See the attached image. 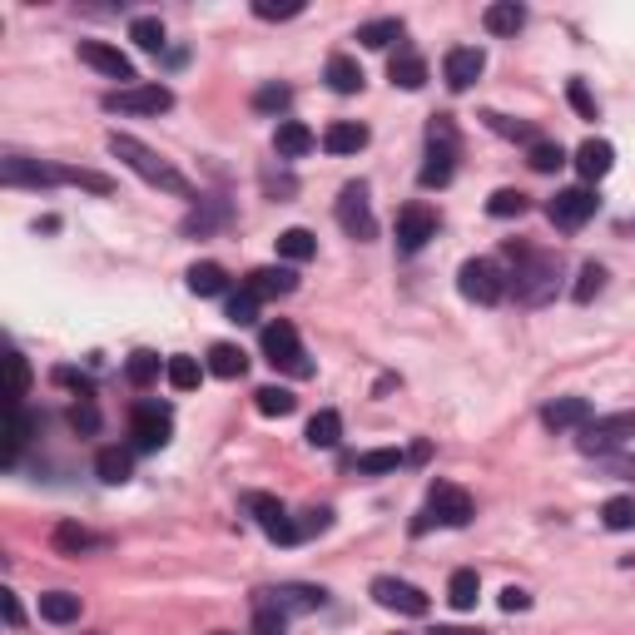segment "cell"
Here are the masks:
<instances>
[{"label":"cell","instance_id":"obj_49","mask_svg":"<svg viewBox=\"0 0 635 635\" xmlns=\"http://www.w3.org/2000/svg\"><path fill=\"white\" fill-rule=\"evenodd\" d=\"M566 95H571V105H576V115H581V120H596V115H601V105H596V95L586 90V80H571V85H566Z\"/></svg>","mask_w":635,"mask_h":635},{"label":"cell","instance_id":"obj_5","mask_svg":"<svg viewBox=\"0 0 635 635\" xmlns=\"http://www.w3.org/2000/svg\"><path fill=\"white\" fill-rule=\"evenodd\" d=\"M631 437H635V407H626V412H606V417H591V422L581 427L576 447H581L586 457H606V452L626 447Z\"/></svg>","mask_w":635,"mask_h":635},{"label":"cell","instance_id":"obj_27","mask_svg":"<svg viewBox=\"0 0 635 635\" xmlns=\"http://www.w3.org/2000/svg\"><path fill=\"white\" fill-rule=\"evenodd\" d=\"M368 144V125H358V120H338V125H328L323 134V149L328 154H358Z\"/></svg>","mask_w":635,"mask_h":635},{"label":"cell","instance_id":"obj_40","mask_svg":"<svg viewBox=\"0 0 635 635\" xmlns=\"http://www.w3.org/2000/svg\"><path fill=\"white\" fill-rule=\"evenodd\" d=\"M125 378L134 382V387H149V382L159 378V353H149V348H139V353H129V363H125Z\"/></svg>","mask_w":635,"mask_h":635},{"label":"cell","instance_id":"obj_6","mask_svg":"<svg viewBox=\"0 0 635 635\" xmlns=\"http://www.w3.org/2000/svg\"><path fill=\"white\" fill-rule=\"evenodd\" d=\"M457 288H462V298H467V303L492 308V303H502V298H507L511 278L492 263V258H467V263L457 268Z\"/></svg>","mask_w":635,"mask_h":635},{"label":"cell","instance_id":"obj_22","mask_svg":"<svg viewBox=\"0 0 635 635\" xmlns=\"http://www.w3.org/2000/svg\"><path fill=\"white\" fill-rule=\"evenodd\" d=\"M313 144H318V139H313V129L298 125V120H278V129H273V149H278L283 159H303Z\"/></svg>","mask_w":635,"mask_h":635},{"label":"cell","instance_id":"obj_45","mask_svg":"<svg viewBox=\"0 0 635 635\" xmlns=\"http://www.w3.org/2000/svg\"><path fill=\"white\" fill-rule=\"evenodd\" d=\"M254 15L258 20H293V15H303V0H254Z\"/></svg>","mask_w":635,"mask_h":635},{"label":"cell","instance_id":"obj_14","mask_svg":"<svg viewBox=\"0 0 635 635\" xmlns=\"http://www.w3.org/2000/svg\"><path fill=\"white\" fill-rule=\"evenodd\" d=\"M373 601L387 611H402V616H427V591H417L412 581H397V576H378L373 581Z\"/></svg>","mask_w":635,"mask_h":635},{"label":"cell","instance_id":"obj_32","mask_svg":"<svg viewBox=\"0 0 635 635\" xmlns=\"http://www.w3.org/2000/svg\"><path fill=\"white\" fill-rule=\"evenodd\" d=\"M80 596H70V591H50V596H40V616L50 621V626H70V621H80Z\"/></svg>","mask_w":635,"mask_h":635},{"label":"cell","instance_id":"obj_48","mask_svg":"<svg viewBox=\"0 0 635 635\" xmlns=\"http://www.w3.org/2000/svg\"><path fill=\"white\" fill-rule=\"evenodd\" d=\"M25 392H30V368H25L20 353H10V407H20Z\"/></svg>","mask_w":635,"mask_h":635},{"label":"cell","instance_id":"obj_12","mask_svg":"<svg viewBox=\"0 0 635 635\" xmlns=\"http://www.w3.org/2000/svg\"><path fill=\"white\" fill-rule=\"evenodd\" d=\"M338 224L353 239H373L378 234V219L368 209V184H343V194H338Z\"/></svg>","mask_w":635,"mask_h":635},{"label":"cell","instance_id":"obj_36","mask_svg":"<svg viewBox=\"0 0 635 635\" xmlns=\"http://www.w3.org/2000/svg\"><path fill=\"white\" fill-rule=\"evenodd\" d=\"M278 254L288 258V263H308V258L318 254V239L308 229H283L278 234Z\"/></svg>","mask_w":635,"mask_h":635},{"label":"cell","instance_id":"obj_29","mask_svg":"<svg viewBox=\"0 0 635 635\" xmlns=\"http://www.w3.org/2000/svg\"><path fill=\"white\" fill-rule=\"evenodd\" d=\"M363 80H368V75H363V65H358L353 55H333V60H328V85H333L338 95H358Z\"/></svg>","mask_w":635,"mask_h":635},{"label":"cell","instance_id":"obj_54","mask_svg":"<svg viewBox=\"0 0 635 635\" xmlns=\"http://www.w3.org/2000/svg\"><path fill=\"white\" fill-rule=\"evenodd\" d=\"M254 635H288V621H283V611H278V606H258Z\"/></svg>","mask_w":635,"mask_h":635},{"label":"cell","instance_id":"obj_37","mask_svg":"<svg viewBox=\"0 0 635 635\" xmlns=\"http://www.w3.org/2000/svg\"><path fill=\"white\" fill-rule=\"evenodd\" d=\"M526 164H531L536 174H556V169L566 164V149H561L556 139H536V144L526 149Z\"/></svg>","mask_w":635,"mask_h":635},{"label":"cell","instance_id":"obj_28","mask_svg":"<svg viewBox=\"0 0 635 635\" xmlns=\"http://www.w3.org/2000/svg\"><path fill=\"white\" fill-rule=\"evenodd\" d=\"M50 541H55V551H60V556H85V551H95V546H100V536H95V531H85L80 521H60Z\"/></svg>","mask_w":635,"mask_h":635},{"label":"cell","instance_id":"obj_24","mask_svg":"<svg viewBox=\"0 0 635 635\" xmlns=\"http://www.w3.org/2000/svg\"><path fill=\"white\" fill-rule=\"evenodd\" d=\"M268 596H273L268 606H278V611H318V606L328 601L323 586H278V591H268Z\"/></svg>","mask_w":635,"mask_h":635},{"label":"cell","instance_id":"obj_15","mask_svg":"<svg viewBox=\"0 0 635 635\" xmlns=\"http://www.w3.org/2000/svg\"><path fill=\"white\" fill-rule=\"evenodd\" d=\"M427 239H437V214L422 209V204H407V209L397 214V249H402V254H422Z\"/></svg>","mask_w":635,"mask_h":635},{"label":"cell","instance_id":"obj_53","mask_svg":"<svg viewBox=\"0 0 635 635\" xmlns=\"http://www.w3.org/2000/svg\"><path fill=\"white\" fill-rule=\"evenodd\" d=\"M229 318H234L239 328H244V323H258V298H254V293H249V288L229 298Z\"/></svg>","mask_w":635,"mask_h":635},{"label":"cell","instance_id":"obj_33","mask_svg":"<svg viewBox=\"0 0 635 635\" xmlns=\"http://www.w3.org/2000/svg\"><path fill=\"white\" fill-rule=\"evenodd\" d=\"M338 437H343V417L333 407L308 417V447H338Z\"/></svg>","mask_w":635,"mask_h":635},{"label":"cell","instance_id":"obj_47","mask_svg":"<svg viewBox=\"0 0 635 635\" xmlns=\"http://www.w3.org/2000/svg\"><path fill=\"white\" fill-rule=\"evenodd\" d=\"M288 100H293V90H288V85H263V90L254 95V110L278 115V110H288Z\"/></svg>","mask_w":635,"mask_h":635},{"label":"cell","instance_id":"obj_34","mask_svg":"<svg viewBox=\"0 0 635 635\" xmlns=\"http://www.w3.org/2000/svg\"><path fill=\"white\" fill-rule=\"evenodd\" d=\"M477 596H482V576H477V571H452V581H447V601H452L457 611H472Z\"/></svg>","mask_w":635,"mask_h":635},{"label":"cell","instance_id":"obj_3","mask_svg":"<svg viewBox=\"0 0 635 635\" xmlns=\"http://www.w3.org/2000/svg\"><path fill=\"white\" fill-rule=\"evenodd\" d=\"M452 169H457V129H452V115H437L427 125V164H422V189H442L452 184Z\"/></svg>","mask_w":635,"mask_h":635},{"label":"cell","instance_id":"obj_38","mask_svg":"<svg viewBox=\"0 0 635 635\" xmlns=\"http://www.w3.org/2000/svg\"><path fill=\"white\" fill-rule=\"evenodd\" d=\"M254 407L263 417H288L293 407H298V397L288 392V387H258L254 392Z\"/></svg>","mask_w":635,"mask_h":635},{"label":"cell","instance_id":"obj_11","mask_svg":"<svg viewBox=\"0 0 635 635\" xmlns=\"http://www.w3.org/2000/svg\"><path fill=\"white\" fill-rule=\"evenodd\" d=\"M596 204H601V199H596V194H591L586 184H576V189H561V194H556V199L546 204V219H551L556 229L576 234V229H581V224H586V219L596 214Z\"/></svg>","mask_w":635,"mask_h":635},{"label":"cell","instance_id":"obj_58","mask_svg":"<svg viewBox=\"0 0 635 635\" xmlns=\"http://www.w3.org/2000/svg\"><path fill=\"white\" fill-rule=\"evenodd\" d=\"M0 601H5V621L20 626V601H15V591H0Z\"/></svg>","mask_w":635,"mask_h":635},{"label":"cell","instance_id":"obj_35","mask_svg":"<svg viewBox=\"0 0 635 635\" xmlns=\"http://www.w3.org/2000/svg\"><path fill=\"white\" fill-rule=\"evenodd\" d=\"M224 283H229V273H224L219 263H194V268H189V293H199V298L224 293Z\"/></svg>","mask_w":635,"mask_h":635},{"label":"cell","instance_id":"obj_50","mask_svg":"<svg viewBox=\"0 0 635 635\" xmlns=\"http://www.w3.org/2000/svg\"><path fill=\"white\" fill-rule=\"evenodd\" d=\"M293 526H298V541H303V536H318V531H328V526H333V511H328V507H313V511H303Z\"/></svg>","mask_w":635,"mask_h":635},{"label":"cell","instance_id":"obj_16","mask_svg":"<svg viewBox=\"0 0 635 635\" xmlns=\"http://www.w3.org/2000/svg\"><path fill=\"white\" fill-rule=\"evenodd\" d=\"M80 60H85L90 70H100V75L120 80V90L139 85V80H134V65H129V55H120V50H115V45H105V40H80Z\"/></svg>","mask_w":635,"mask_h":635},{"label":"cell","instance_id":"obj_41","mask_svg":"<svg viewBox=\"0 0 635 635\" xmlns=\"http://www.w3.org/2000/svg\"><path fill=\"white\" fill-rule=\"evenodd\" d=\"M358 40L373 45V50H382V45L402 40V20H368V25H358Z\"/></svg>","mask_w":635,"mask_h":635},{"label":"cell","instance_id":"obj_8","mask_svg":"<svg viewBox=\"0 0 635 635\" xmlns=\"http://www.w3.org/2000/svg\"><path fill=\"white\" fill-rule=\"evenodd\" d=\"M105 110H110V115H164V110H174V90L159 85V80L129 85V90L105 95Z\"/></svg>","mask_w":635,"mask_h":635},{"label":"cell","instance_id":"obj_31","mask_svg":"<svg viewBox=\"0 0 635 635\" xmlns=\"http://www.w3.org/2000/svg\"><path fill=\"white\" fill-rule=\"evenodd\" d=\"M164 378L174 392H194L199 382H204V363L199 358H189V353H174L169 363H164Z\"/></svg>","mask_w":635,"mask_h":635},{"label":"cell","instance_id":"obj_42","mask_svg":"<svg viewBox=\"0 0 635 635\" xmlns=\"http://www.w3.org/2000/svg\"><path fill=\"white\" fill-rule=\"evenodd\" d=\"M487 214H492V219H521V214H526V194H521V189H497V194L487 199Z\"/></svg>","mask_w":635,"mask_h":635},{"label":"cell","instance_id":"obj_17","mask_svg":"<svg viewBox=\"0 0 635 635\" xmlns=\"http://www.w3.org/2000/svg\"><path fill=\"white\" fill-rule=\"evenodd\" d=\"M482 70H487V55H482L477 45H457V50H447V60H442L447 90H472Z\"/></svg>","mask_w":635,"mask_h":635},{"label":"cell","instance_id":"obj_55","mask_svg":"<svg viewBox=\"0 0 635 635\" xmlns=\"http://www.w3.org/2000/svg\"><path fill=\"white\" fill-rule=\"evenodd\" d=\"M55 382H60V387H75V392H80V402H90V397H95L90 378H80L75 368H55Z\"/></svg>","mask_w":635,"mask_h":635},{"label":"cell","instance_id":"obj_52","mask_svg":"<svg viewBox=\"0 0 635 635\" xmlns=\"http://www.w3.org/2000/svg\"><path fill=\"white\" fill-rule=\"evenodd\" d=\"M224 219V204H209V209H194L189 219H184V234H209L214 224Z\"/></svg>","mask_w":635,"mask_h":635},{"label":"cell","instance_id":"obj_21","mask_svg":"<svg viewBox=\"0 0 635 635\" xmlns=\"http://www.w3.org/2000/svg\"><path fill=\"white\" fill-rule=\"evenodd\" d=\"M387 80H392L397 90H422V85H427V60H422L417 50H397L392 65H387Z\"/></svg>","mask_w":635,"mask_h":635},{"label":"cell","instance_id":"obj_59","mask_svg":"<svg viewBox=\"0 0 635 635\" xmlns=\"http://www.w3.org/2000/svg\"><path fill=\"white\" fill-rule=\"evenodd\" d=\"M427 635H487V631H472V626H432Z\"/></svg>","mask_w":635,"mask_h":635},{"label":"cell","instance_id":"obj_25","mask_svg":"<svg viewBox=\"0 0 635 635\" xmlns=\"http://www.w3.org/2000/svg\"><path fill=\"white\" fill-rule=\"evenodd\" d=\"M402 462H412V452H397V447H378V452H358L348 467L358 477H382V472H397Z\"/></svg>","mask_w":635,"mask_h":635},{"label":"cell","instance_id":"obj_43","mask_svg":"<svg viewBox=\"0 0 635 635\" xmlns=\"http://www.w3.org/2000/svg\"><path fill=\"white\" fill-rule=\"evenodd\" d=\"M601 521H606L611 531H635V497H611V502L601 507Z\"/></svg>","mask_w":635,"mask_h":635},{"label":"cell","instance_id":"obj_4","mask_svg":"<svg viewBox=\"0 0 635 635\" xmlns=\"http://www.w3.org/2000/svg\"><path fill=\"white\" fill-rule=\"evenodd\" d=\"M258 343H263V358H268L278 373H288V378H308V373H313V363H308V353H303V343H298V328H293V323H283V318H278V323H268Z\"/></svg>","mask_w":635,"mask_h":635},{"label":"cell","instance_id":"obj_39","mask_svg":"<svg viewBox=\"0 0 635 635\" xmlns=\"http://www.w3.org/2000/svg\"><path fill=\"white\" fill-rule=\"evenodd\" d=\"M30 442V417H25V407H10V437H5V452H0V462L10 467L15 457H20V447Z\"/></svg>","mask_w":635,"mask_h":635},{"label":"cell","instance_id":"obj_60","mask_svg":"<svg viewBox=\"0 0 635 635\" xmlns=\"http://www.w3.org/2000/svg\"><path fill=\"white\" fill-rule=\"evenodd\" d=\"M214 635H229V631H214Z\"/></svg>","mask_w":635,"mask_h":635},{"label":"cell","instance_id":"obj_1","mask_svg":"<svg viewBox=\"0 0 635 635\" xmlns=\"http://www.w3.org/2000/svg\"><path fill=\"white\" fill-rule=\"evenodd\" d=\"M110 154L125 164V169H134L144 184H154V189H169V194H179V199H194V189H189V179L174 169V164H164L144 139H134V134H110Z\"/></svg>","mask_w":635,"mask_h":635},{"label":"cell","instance_id":"obj_26","mask_svg":"<svg viewBox=\"0 0 635 635\" xmlns=\"http://www.w3.org/2000/svg\"><path fill=\"white\" fill-rule=\"evenodd\" d=\"M482 25H487L492 35H516V30L526 25V5H516V0H492V5L482 10Z\"/></svg>","mask_w":635,"mask_h":635},{"label":"cell","instance_id":"obj_19","mask_svg":"<svg viewBox=\"0 0 635 635\" xmlns=\"http://www.w3.org/2000/svg\"><path fill=\"white\" fill-rule=\"evenodd\" d=\"M611 164H616V149H611L606 139H586V144L576 149V169H581V179H586V184L606 179V174H611Z\"/></svg>","mask_w":635,"mask_h":635},{"label":"cell","instance_id":"obj_44","mask_svg":"<svg viewBox=\"0 0 635 635\" xmlns=\"http://www.w3.org/2000/svg\"><path fill=\"white\" fill-rule=\"evenodd\" d=\"M129 40H134L139 50H164V25H159L154 15H139V20L129 25Z\"/></svg>","mask_w":635,"mask_h":635},{"label":"cell","instance_id":"obj_30","mask_svg":"<svg viewBox=\"0 0 635 635\" xmlns=\"http://www.w3.org/2000/svg\"><path fill=\"white\" fill-rule=\"evenodd\" d=\"M95 472H100V482H110V487H125L129 472H134V457H129L125 447H100V457H95Z\"/></svg>","mask_w":635,"mask_h":635},{"label":"cell","instance_id":"obj_2","mask_svg":"<svg viewBox=\"0 0 635 635\" xmlns=\"http://www.w3.org/2000/svg\"><path fill=\"white\" fill-rule=\"evenodd\" d=\"M507 258L516 263V268H511V288H516V303H526V308H541V303L556 293V278H561V258H556V254H536V249H516V244H507Z\"/></svg>","mask_w":635,"mask_h":635},{"label":"cell","instance_id":"obj_46","mask_svg":"<svg viewBox=\"0 0 635 635\" xmlns=\"http://www.w3.org/2000/svg\"><path fill=\"white\" fill-rule=\"evenodd\" d=\"M601 283H606V268H601V263H586L581 278H576V303H591V298L601 293Z\"/></svg>","mask_w":635,"mask_h":635},{"label":"cell","instance_id":"obj_20","mask_svg":"<svg viewBox=\"0 0 635 635\" xmlns=\"http://www.w3.org/2000/svg\"><path fill=\"white\" fill-rule=\"evenodd\" d=\"M244 288H249L254 298H288V293L298 288V273H293V268H254Z\"/></svg>","mask_w":635,"mask_h":635},{"label":"cell","instance_id":"obj_9","mask_svg":"<svg viewBox=\"0 0 635 635\" xmlns=\"http://www.w3.org/2000/svg\"><path fill=\"white\" fill-rule=\"evenodd\" d=\"M169 432H174V412L164 402H139L129 412V437H134L139 452H159L169 442Z\"/></svg>","mask_w":635,"mask_h":635},{"label":"cell","instance_id":"obj_23","mask_svg":"<svg viewBox=\"0 0 635 635\" xmlns=\"http://www.w3.org/2000/svg\"><path fill=\"white\" fill-rule=\"evenodd\" d=\"M204 368H209L214 378L234 382V378H244V373H249V353H244V348H234V343H214Z\"/></svg>","mask_w":635,"mask_h":635},{"label":"cell","instance_id":"obj_18","mask_svg":"<svg viewBox=\"0 0 635 635\" xmlns=\"http://www.w3.org/2000/svg\"><path fill=\"white\" fill-rule=\"evenodd\" d=\"M541 422H546L551 432H581V427L591 422V402H586V397H556V402L541 412Z\"/></svg>","mask_w":635,"mask_h":635},{"label":"cell","instance_id":"obj_51","mask_svg":"<svg viewBox=\"0 0 635 635\" xmlns=\"http://www.w3.org/2000/svg\"><path fill=\"white\" fill-rule=\"evenodd\" d=\"M65 184H80V189H90V194H110L115 184L105 179V174H95V169H65Z\"/></svg>","mask_w":635,"mask_h":635},{"label":"cell","instance_id":"obj_10","mask_svg":"<svg viewBox=\"0 0 635 635\" xmlns=\"http://www.w3.org/2000/svg\"><path fill=\"white\" fill-rule=\"evenodd\" d=\"M244 511L268 531V541H278V546H293V541H298V526H293V516H288V507H283L278 497L249 492V497H244Z\"/></svg>","mask_w":635,"mask_h":635},{"label":"cell","instance_id":"obj_13","mask_svg":"<svg viewBox=\"0 0 635 635\" xmlns=\"http://www.w3.org/2000/svg\"><path fill=\"white\" fill-rule=\"evenodd\" d=\"M0 179L5 184H30V189H50V184H65V169L60 164L25 159V154H5L0 159Z\"/></svg>","mask_w":635,"mask_h":635},{"label":"cell","instance_id":"obj_56","mask_svg":"<svg viewBox=\"0 0 635 635\" xmlns=\"http://www.w3.org/2000/svg\"><path fill=\"white\" fill-rule=\"evenodd\" d=\"M70 427H75V432H95V427H100V412H95L90 402H80V407H70Z\"/></svg>","mask_w":635,"mask_h":635},{"label":"cell","instance_id":"obj_57","mask_svg":"<svg viewBox=\"0 0 635 635\" xmlns=\"http://www.w3.org/2000/svg\"><path fill=\"white\" fill-rule=\"evenodd\" d=\"M526 606H531V596H526L521 586H507V591H502V611H526Z\"/></svg>","mask_w":635,"mask_h":635},{"label":"cell","instance_id":"obj_7","mask_svg":"<svg viewBox=\"0 0 635 635\" xmlns=\"http://www.w3.org/2000/svg\"><path fill=\"white\" fill-rule=\"evenodd\" d=\"M467 521H472V497H467L462 487H452V482H437V487L427 492L422 516L412 521V531L422 536L427 526H467Z\"/></svg>","mask_w":635,"mask_h":635}]
</instances>
